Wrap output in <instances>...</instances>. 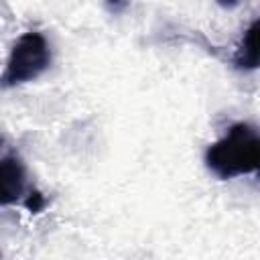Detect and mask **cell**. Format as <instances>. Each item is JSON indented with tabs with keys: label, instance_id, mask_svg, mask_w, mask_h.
<instances>
[{
	"label": "cell",
	"instance_id": "2",
	"mask_svg": "<svg viewBox=\"0 0 260 260\" xmlns=\"http://www.w3.org/2000/svg\"><path fill=\"white\" fill-rule=\"evenodd\" d=\"M51 65V47L43 32L28 30L20 35L6 59L4 71L0 73V89H12L35 81Z\"/></svg>",
	"mask_w": 260,
	"mask_h": 260
},
{
	"label": "cell",
	"instance_id": "6",
	"mask_svg": "<svg viewBox=\"0 0 260 260\" xmlns=\"http://www.w3.org/2000/svg\"><path fill=\"white\" fill-rule=\"evenodd\" d=\"M221 8H236L240 4V0H215Z\"/></svg>",
	"mask_w": 260,
	"mask_h": 260
},
{
	"label": "cell",
	"instance_id": "1",
	"mask_svg": "<svg viewBox=\"0 0 260 260\" xmlns=\"http://www.w3.org/2000/svg\"><path fill=\"white\" fill-rule=\"evenodd\" d=\"M260 140L258 130L248 122H238L211 142L205 150L207 169L219 179H236L258 171Z\"/></svg>",
	"mask_w": 260,
	"mask_h": 260
},
{
	"label": "cell",
	"instance_id": "5",
	"mask_svg": "<svg viewBox=\"0 0 260 260\" xmlns=\"http://www.w3.org/2000/svg\"><path fill=\"white\" fill-rule=\"evenodd\" d=\"M24 205H26L28 211L39 213V211H43V207H45V197H43L39 191H30L28 197L24 199Z\"/></svg>",
	"mask_w": 260,
	"mask_h": 260
},
{
	"label": "cell",
	"instance_id": "3",
	"mask_svg": "<svg viewBox=\"0 0 260 260\" xmlns=\"http://www.w3.org/2000/svg\"><path fill=\"white\" fill-rule=\"evenodd\" d=\"M4 138H0V150ZM26 191V167L16 152L0 154V205H14Z\"/></svg>",
	"mask_w": 260,
	"mask_h": 260
},
{
	"label": "cell",
	"instance_id": "4",
	"mask_svg": "<svg viewBox=\"0 0 260 260\" xmlns=\"http://www.w3.org/2000/svg\"><path fill=\"white\" fill-rule=\"evenodd\" d=\"M256 32H258V20H252V24L244 30V37L236 49L234 65L238 69H256L258 67V45H256Z\"/></svg>",
	"mask_w": 260,
	"mask_h": 260
}]
</instances>
